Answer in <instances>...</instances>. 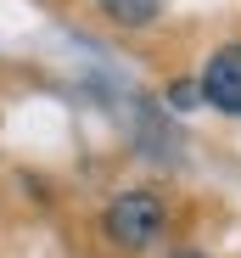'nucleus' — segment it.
<instances>
[{
    "label": "nucleus",
    "instance_id": "39448f33",
    "mask_svg": "<svg viewBox=\"0 0 241 258\" xmlns=\"http://www.w3.org/2000/svg\"><path fill=\"white\" fill-rule=\"evenodd\" d=\"M180 258H202V252H180Z\"/></svg>",
    "mask_w": 241,
    "mask_h": 258
},
{
    "label": "nucleus",
    "instance_id": "f257e3e1",
    "mask_svg": "<svg viewBox=\"0 0 241 258\" xmlns=\"http://www.w3.org/2000/svg\"><path fill=\"white\" fill-rule=\"evenodd\" d=\"M157 230H163V202H157L151 191H124V197L107 208V236L118 247H129V252L151 247Z\"/></svg>",
    "mask_w": 241,
    "mask_h": 258
},
{
    "label": "nucleus",
    "instance_id": "f03ea898",
    "mask_svg": "<svg viewBox=\"0 0 241 258\" xmlns=\"http://www.w3.org/2000/svg\"><path fill=\"white\" fill-rule=\"evenodd\" d=\"M196 90H202V101H213L219 112H235L241 118V39H230V45H219L208 56Z\"/></svg>",
    "mask_w": 241,
    "mask_h": 258
},
{
    "label": "nucleus",
    "instance_id": "20e7f679",
    "mask_svg": "<svg viewBox=\"0 0 241 258\" xmlns=\"http://www.w3.org/2000/svg\"><path fill=\"white\" fill-rule=\"evenodd\" d=\"M169 101H174V107H196V101H202V90H196L191 79H180V84H169Z\"/></svg>",
    "mask_w": 241,
    "mask_h": 258
},
{
    "label": "nucleus",
    "instance_id": "7ed1b4c3",
    "mask_svg": "<svg viewBox=\"0 0 241 258\" xmlns=\"http://www.w3.org/2000/svg\"><path fill=\"white\" fill-rule=\"evenodd\" d=\"M96 6H101V17L118 23V28H146V23H157L163 0H96Z\"/></svg>",
    "mask_w": 241,
    "mask_h": 258
}]
</instances>
